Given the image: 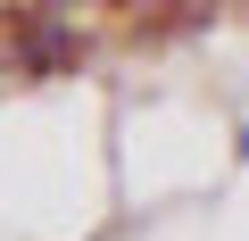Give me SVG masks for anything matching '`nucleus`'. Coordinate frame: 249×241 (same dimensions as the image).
<instances>
[{"label": "nucleus", "mask_w": 249, "mask_h": 241, "mask_svg": "<svg viewBox=\"0 0 249 241\" xmlns=\"http://www.w3.org/2000/svg\"><path fill=\"white\" fill-rule=\"evenodd\" d=\"M241 17H249V0H241Z\"/></svg>", "instance_id": "1"}]
</instances>
